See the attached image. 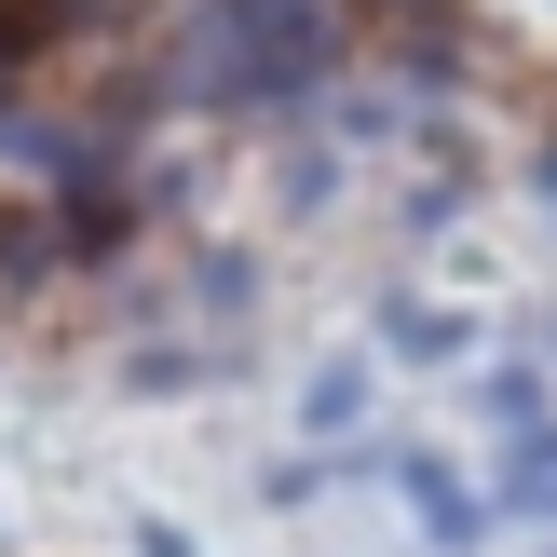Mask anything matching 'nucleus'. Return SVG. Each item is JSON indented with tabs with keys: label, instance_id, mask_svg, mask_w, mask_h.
<instances>
[{
	"label": "nucleus",
	"instance_id": "nucleus-8",
	"mask_svg": "<svg viewBox=\"0 0 557 557\" xmlns=\"http://www.w3.org/2000/svg\"><path fill=\"white\" fill-rule=\"evenodd\" d=\"M544 190H557V163H544Z\"/></svg>",
	"mask_w": 557,
	"mask_h": 557
},
{
	"label": "nucleus",
	"instance_id": "nucleus-1",
	"mask_svg": "<svg viewBox=\"0 0 557 557\" xmlns=\"http://www.w3.org/2000/svg\"><path fill=\"white\" fill-rule=\"evenodd\" d=\"M341 69V0H205L177 41V82L205 109H286Z\"/></svg>",
	"mask_w": 557,
	"mask_h": 557
},
{
	"label": "nucleus",
	"instance_id": "nucleus-6",
	"mask_svg": "<svg viewBox=\"0 0 557 557\" xmlns=\"http://www.w3.org/2000/svg\"><path fill=\"white\" fill-rule=\"evenodd\" d=\"M490 422H504V435H531V422H557L544 368H490Z\"/></svg>",
	"mask_w": 557,
	"mask_h": 557
},
{
	"label": "nucleus",
	"instance_id": "nucleus-3",
	"mask_svg": "<svg viewBox=\"0 0 557 557\" xmlns=\"http://www.w3.org/2000/svg\"><path fill=\"white\" fill-rule=\"evenodd\" d=\"M490 490H504V517H557V422L504 435V462H490Z\"/></svg>",
	"mask_w": 557,
	"mask_h": 557
},
{
	"label": "nucleus",
	"instance_id": "nucleus-2",
	"mask_svg": "<svg viewBox=\"0 0 557 557\" xmlns=\"http://www.w3.org/2000/svg\"><path fill=\"white\" fill-rule=\"evenodd\" d=\"M381 476H395V504H422V531H435V557H462V544L490 531V504H476V490H462V476H449V462H435V449H395V462H381Z\"/></svg>",
	"mask_w": 557,
	"mask_h": 557
},
{
	"label": "nucleus",
	"instance_id": "nucleus-4",
	"mask_svg": "<svg viewBox=\"0 0 557 557\" xmlns=\"http://www.w3.org/2000/svg\"><path fill=\"white\" fill-rule=\"evenodd\" d=\"M462 341H476V326L435 313V299H395V313H381V354H395V368H462Z\"/></svg>",
	"mask_w": 557,
	"mask_h": 557
},
{
	"label": "nucleus",
	"instance_id": "nucleus-9",
	"mask_svg": "<svg viewBox=\"0 0 557 557\" xmlns=\"http://www.w3.org/2000/svg\"><path fill=\"white\" fill-rule=\"evenodd\" d=\"M544 557H557V544H544Z\"/></svg>",
	"mask_w": 557,
	"mask_h": 557
},
{
	"label": "nucleus",
	"instance_id": "nucleus-7",
	"mask_svg": "<svg viewBox=\"0 0 557 557\" xmlns=\"http://www.w3.org/2000/svg\"><path fill=\"white\" fill-rule=\"evenodd\" d=\"M272 190H286V205H326V190H341V150H286V177H272Z\"/></svg>",
	"mask_w": 557,
	"mask_h": 557
},
{
	"label": "nucleus",
	"instance_id": "nucleus-5",
	"mask_svg": "<svg viewBox=\"0 0 557 557\" xmlns=\"http://www.w3.org/2000/svg\"><path fill=\"white\" fill-rule=\"evenodd\" d=\"M299 422H313V435H354V422H368V368H354V354H326V368L299 381Z\"/></svg>",
	"mask_w": 557,
	"mask_h": 557
}]
</instances>
